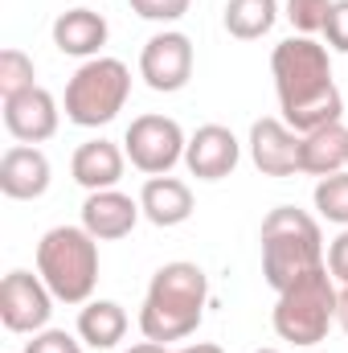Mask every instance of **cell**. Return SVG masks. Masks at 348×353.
<instances>
[{
  "instance_id": "cell-1",
  "label": "cell",
  "mask_w": 348,
  "mask_h": 353,
  "mask_svg": "<svg viewBox=\"0 0 348 353\" xmlns=\"http://www.w3.org/2000/svg\"><path fill=\"white\" fill-rule=\"evenodd\" d=\"M270 74H274V94L283 123L299 136L320 132L328 123H340L345 99L332 83V50L320 46L316 37H287L270 54Z\"/></svg>"
},
{
  "instance_id": "cell-2",
  "label": "cell",
  "mask_w": 348,
  "mask_h": 353,
  "mask_svg": "<svg viewBox=\"0 0 348 353\" xmlns=\"http://www.w3.org/2000/svg\"><path fill=\"white\" fill-rule=\"evenodd\" d=\"M205 304H209V279L205 271L188 259H173L164 263L140 304V333L148 341H184L201 329L205 321Z\"/></svg>"
},
{
  "instance_id": "cell-3",
  "label": "cell",
  "mask_w": 348,
  "mask_h": 353,
  "mask_svg": "<svg viewBox=\"0 0 348 353\" xmlns=\"http://www.w3.org/2000/svg\"><path fill=\"white\" fill-rule=\"evenodd\" d=\"M259 243H262V279L274 292H283L295 279H303L307 271L324 267V234H320V222L307 210L274 205L262 218Z\"/></svg>"
},
{
  "instance_id": "cell-4",
  "label": "cell",
  "mask_w": 348,
  "mask_h": 353,
  "mask_svg": "<svg viewBox=\"0 0 348 353\" xmlns=\"http://www.w3.org/2000/svg\"><path fill=\"white\" fill-rule=\"evenodd\" d=\"M37 275L58 304H87L98 288V239L87 226H54L37 243Z\"/></svg>"
},
{
  "instance_id": "cell-5",
  "label": "cell",
  "mask_w": 348,
  "mask_h": 353,
  "mask_svg": "<svg viewBox=\"0 0 348 353\" xmlns=\"http://www.w3.org/2000/svg\"><path fill=\"white\" fill-rule=\"evenodd\" d=\"M336 304H340V292H336V279H332V271L324 263V267H316V271H307L303 279H295L291 288L279 292L270 325H274L279 341L312 350L336 325Z\"/></svg>"
},
{
  "instance_id": "cell-6",
  "label": "cell",
  "mask_w": 348,
  "mask_h": 353,
  "mask_svg": "<svg viewBox=\"0 0 348 353\" xmlns=\"http://www.w3.org/2000/svg\"><path fill=\"white\" fill-rule=\"evenodd\" d=\"M127 94H131V70H127V62L98 54V58L83 62L70 74L62 107H66V119L74 128H102V123H111L127 107Z\"/></svg>"
},
{
  "instance_id": "cell-7",
  "label": "cell",
  "mask_w": 348,
  "mask_h": 353,
  "mask_svg": "<svg viewBox=\"0 0 348 353\" xmlns=\"http://www.w3.org/2000/svg\"><path fill=\"white\" fill-rule=\"evenodd\" d=\"M184 148H188V136L173 115H135L123 136V152H127L131 169L148 176L173 173L184 161Z\"/></svg>"
},
{
  "instance_id": "cell-8",
  "label": "cell",
  "mask_w": 348,
  "mask_h": 353,
  "mask_svg": "<svg viewBox=\"0 0 348 353\" xmlns=\"http://www.w3.org/2000/svg\"><path fill=\"white\" fill-rule=\"evenodd\" d=\"M193 62H197L193 37L180 33V29H160L140 50V79L156 90V94H176V90L188 87Z\"/></svg>"
},
{
  "instance_id": "cell-9",
  "label": "cell",
  "mask_w": 348,
  "mask_h": 353,
  "mask_svg": "<svg viewBox=\"0 0 348 353\" xmlns=\"http://www.w3.org/2000/svg\"><path fill=\"white\" fill-rule=\"evenodd\" d=\"M54 292L45 288L41 275L33 271H8L4 283H0V321L8 333H41L50 329V316H54Z\"/></svg>"
},
{
  "instance_id": "cell-10",
  "label": "cell",
  "mask_w": 348,
  "mask_h": 353,
  "mask_svg": "<svg viewBox=\"0 0 348 353\" xmlns=\"http://www.w3.org/2000/svg\"><path fill=\"white\" fill-rule=\"evenodd\" d=\"M62 107L45 87H29L12 99H4V132L17 144H45L58 136Z\"/></svg>"
},
{
  "instance_id": "cell-11",
  "label": "cell",
  "mask_w": 348,
  "mask_h": 353,
  "mask_svg": "<svg viewBox=\"0 0 348 353\" xmlns=\"http://www.w3.org/2000/svg\"><path fill=\"white\" fill-rule=\"evenodd\" d=\"M238 161H242V144H238V136L226 123H201L188 136L184 169L197 181H226L238 169Z\"/></svg>"
},
{
  "instance_id": "cell-12",
  "label": "cell",
  "mask_w": 348,
  "mask_h": 353,
  "mask_svg": "<svg viewBox=\"0 0 348 353\" xmlns=\"http://www.w3.org/2000/svg\"><path fill=\"white\" fill-rule=\"evenodd\" d=\"M299 144H303V136L291 132L274 115L254 119L250 123V140H246L250 161H254V169L262 176H295L299 173Z\"/></svg>"
},
{
  "instance_id": "cell-13",
  "label": "cell",
  "mask_w": 348,
  "mask_h": 353,
  "mask_svg": "<svg viewBox=\"0 0 348 353\" xmlns=\"http://www.w3.org/2000/svg\"><path fill=\"white\" fill-rule=\"evenodd\" d=\"M50 157L37 144H12L0 157V193L12 201H37L50 189Z\"/></svg>"
},
{
  "instance_id": "cell-14",
  "label": "cell",
  "mask_w": 348,
  "mask_h": 353,
  "mask_svg": "<svg viewBox=\"0 0 348 353\" xmlns=\"http://www.w3.org/2000/svg\"><path fill=\"white\" fill-rule=\"evenodd\" d=\"M140 218H144L140 197H127L123 189H98V193H87V201H83V226L98 243L127 239Z\"/></svg>"
},
{
  "instance_id": "cell-15",
  "label": "cell",
  "mask_w": 348,
  "mask_h": 353,
  "mask_svg": "<svg viewBox=\"0 0 348 353\" xmlns=\"http://www.w3.org/2000/svg\"><path fill=\"white\" fill-rule=\"evenodd\" d=\"M54 46L66 54V58H98L102 54V46H107V37H111V29H107V17L102 12H94L87 4H78V8H66V12H58V21H54Z\"/></svg>"
},
{
  "instance_id": "cell-16",
  "label": "cell",
  "mask_w": 348,
  "mask_h": 353,
  "mask_svg": "<svg viewBox=\"0 0 348 353\" xmlns=\"http://www.w3.org/2000/svg\"><path fill=\"white\" fill-rule=\"evenodd\" d=\"M123 169H127V152L115 144V140H87L74 148L70 157V176L74 185H83L87 193H98V189H115L123 181Z\"/></svg>"
},
{
  "instance_id": "cell-17",
  "label": "cell",
  "mask_w": 348,
  "mask_h": 353,
  "mask_svg": "<svg viewBox=\"0 0 348 353\" xmlns=\"http://www.w3.org/2000/svg\"><path fill=\"white\" fill-rule=\"evenodd\" d=\"M140 210H144V218L152 222V226H160V230H173L180 222H188L193 218V189L180 181V176H148L144 181V189H140Z\"/></svg>"
},
{
  "instance_id": "cell-18",
  "label": "cell",
  "mask_w": 348,
  "mask_h": 353,
  "mask_svg": "<svg viewBox=\"0 0 348 353\" xmlns=\"http://www.w3.org/2000/svg\"><path fill=\"white\" fill-rule=\"evenodd\" d=\"M348 169V128L328 123L320 132H307L299 144V173L307 176H332Z\"/></svg>"
},
{
  "instance_id": "cell-19",
  "label": "cell",
  "mask_w": 348,
  "mask_h": 353,
  "mask_svg": "<svg viewBox=\"0 0 348 353\" xmlns=\"http://www.w3.org/2000/svg\"><path fill=\"white\" fill-rule=\"evenodd\" d=\"M127 312L115 300H87L78 312V337L90 350H115L127 337Z\"/></svg>"
},
{
  "instance_id": "cell-20",
  "label": "cell",
  "mask_w": 348,
  "mask_h": 353,
  "mask_svg": "<svg viewBox=\"0 0 348 353\" xmlns=\"http://www.w3.org/2000/svg\"><path fill=\"white\" fill-rule=\"evenodd\" d=\"M279 21V0H226L221 25L238 41H259Z\"/></svg>"
},
{
  "instance_id": "cell-21",
  "label": "cell",
  "mask_w": 348,
  "mask_h": 353,
  "mask_svg": "<svg viewBox=\"0 0 348 353\" xmlns=\"http://www.w3.org/2000/svg\"><path fill=\"white\" fill-rule=\"evenodd\" d=\"M33 79H37L33 58H29L25 50H17V46H4V50H0V99H12V94H21V90L37 87Z\"/></svg>"
},
{
  "instance_id": "cell-22",
  "label": "cell",
  "mask_w": 348,
  "mask_h": 353,
  "mask_svg": "<svg viewBox=\"0 0 348 353\" xmlns=\"http://www.w3.org/2000/svg\"><path fill=\"white\" fill-rule=\"evenodd\" d=\"M320 218L336 222V226H348V169L332 176H320L316 181V193H312Z\"/></svg>"
},
{
  "instance_id": "cell-23",
  "label": "cell",
  "mask_w": 348,
  "mask_h": 353,
  "mask_svg": "<svg viewBox=\"0 0 348 353\" xmlns=\"http://www.w3.org/2000/svg\"><path fill=\"white\" fill-rule=\"evenodd\" d=\"M328 8H332V0H287V4H283V17L291 21L295 33L316 37V33H324Z\"/></svg>"
},
{
  "instance_id": "cell-24",
  "label": "cell",
  "mask_w": 348,
  "mask_h": 353,
  "mask_svg": "<svg viewBox=\"0 0 348 353\" xmlns=\"http://www.w3.org/2000/svg\"><path fill=\"white\" fill-rule=\"evenodd\" d=\"M127 4H131L135 17L156 21V25H176V21L193 8V0H127Z\"/></svg>"
},
{
  "instance_id": "cell-25",
  "label": "cell",
  "mask_w": 348,
  "mask_h": 353,
  "mask_svg": "<svg viewBox=\"0 0 348 353\" xmlns=\"http://www.w3.org/2000/svg\"><path fill=\"white\" fill-rule=\"evenodd\" d=\"M25 353H83V337L66 329H41L25 341Z\"/></svg>"
},
{
  "instance_id": "cell-26",
  "label": "cell",
  "mask_w": 348,
  "mask_h": 353,
  "mask_svg": "<svg viewBox=\"0 0 348 353\" xmlns=\"http://www.w3.org/2000/svg\"><path fill=\"white\" fill-rule=\"evenodd\" d=\"M324 37H328V50L348 54V0H332L328 21H324Z\"/></svg>"
},
{
  "instance_id": "cell-27",
  "label": "cell",
  "mask_w": 348,
  "mask_h": 353,
  "mask_svg": "<svg viewBox=\"0 0 348 353\" xmlns=\"http://www.w3.org/2000/svg\"><path fill=\"white\" fill-rule=\"evenodd\" d=\"M324 263H328V271H332V279H336V283H348V226H340V234L328 243Z\"/></svg>"
},
{
  "instance_id": "cell-28",
  "label": "cell",
  "mask_w": 348,
  "mask_h": 353,
  "mask_svg": "<svg viewBox=\"0 0 348 353\" xmlns=\"http://www.w3.org/2000/svg\"><path fill=\"white\" fill-rule=\"evenodd\" d=\"M336 325L348 333V283H340V304H336Z\"/></svg>"
},
{
  "instance_id": "cell-29",
  "label": "cell",
  "mask_w": 348,
  "mask_h": 353,
  "mask_svg": "<svg viewBox=\"0 0 348 353\" xmlns=\"http://www.w3.org/2000/svg\"><path fill=\"white\" fill-rule=\"evenodd\" d=\"M127 353H173V350H168V345H160V341H148V337H144L140 345H131Z\"/></svg>"
},
{
  "instance_id": "cell-30",
  "label": "cell",
  "mask_w": 348,
  "mask_h": 353,
  "mask_svg": "<svg viewBox=\"0 0 348 353\" xmlns=\"http://www.w3.org/2000/svg\"><path fill=\"white\" fill-rule=\"evenodd\" d=\"M173 353H226V350L213 345V341H197V345H184V350H173Z\"/></svg>"
},
{
  "instance_id": "cell-31",
  "label": "cell",
  "mask_w": 348,
  "mask_h": 353,
  "mask_svg": "<svg viewBox=\"0 0 348 353\" xmlns=\"http://www.w3.org/2000/svg\"><path fill=\"white\" fill-rule=\"evenodd\" d=\"M254 353H283V350H254Z\"/></svg>"
}]
</instances>
